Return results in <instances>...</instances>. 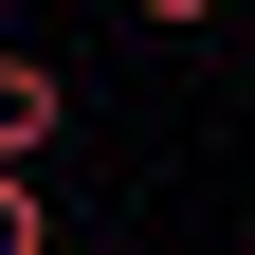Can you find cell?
Returning a JSON list of instances; mask_svg holds the SVG:
<instances>
[{
  "instance_id": "cell-2",
  "label": "cell",
  "mask_w": 255,
  "mask_h": 255,
  "mask_svg": "<svg viewBox=\"0 0 255 255\" xmlns=\"http://www.w3.org/2000/svg\"><path fill=\"white\" fill-rule=\"evenodd\" d=\"M0 255H55V201H37V164H0Z\"/></svg>"
},
{
  "instance_id": "cell-3",
  "label": "cell",
  "mask_w": 255,
  "mask_h": 255,
  "mask_svg": "<svg viewBox=\"0 0 255 255\" xmlns=\"http://www.w3.org/2000/svg\"><path fill=\"white\" fill-rule=\"evenodd\" d=\"M128 18H146V37H201V18H219V0H128Z\"/></svg>"
},
{
  "instance_id": "cell-1",
  "label": "cell",
  "mask_w": 255,
  "mask_h": 255,
  "mask_svg": "<svg viewBox=\"0 0 255 255\" xmlns=\"http://www.w3.org/2000/svg\"><path fill=\"white\" fill-rule=\"evenodd\" d=\"M55 128H73V73L55 55H0V164H37Z\"/></svg>"
}]
</instances>
